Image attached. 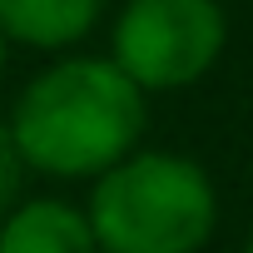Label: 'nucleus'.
<instances>
[{"instance_id":"obj_1","label":"nucleus","mask_w":253,"mask_h":253,"mask_svg":"<svg viewBox=\"0 0 253 253\" xmlns=\"http://www.w3.org/2000/svg\"><path fill=\"white\" fill-rule=\"evenodd\" d=\"M20 164L45 179H99L134 154L149 124V94L109 55H60L10 104Z\"/></svg>"},{"instance_id":"obj_2","label":"nucleus","mask_w":253,"mask_h":253,"mask_svg":"<svg viewBox=\"0 0 253 253\" xmlns=\"http://www.w3.org/2000/svg\"><path fill=\"white\" fill-rule=\"evenodd\" d=\"M84 218L99 253H199L218 228V189L189 154L134 149L89 179Z\"/></svg>"},{"instance_id":"obj_3","label":"nucleus","mask_w":253,"mask_h":253,"mask_svg":"<svg viewBox=\"0 0 253 253\" xmlns=\"http://www.w3.org/2000/svg\"><path fill=\"white\" fill-rule=\"evenodd\" d=\"M228 50V15L218 0H124L109 60L144 94H174L199 84Z\"/></svg>"},{"instance_id":"obj_4","label":"nucleus","mask_w":253,"mask_h":253,"mask_svg":"<svg viewBox=\"0 0 253 253\" xmlns=\"http://www.w3.org/2000/svg\"><path fill=\"white\" fill-rule=\"evenodd\" d=\"M0 253H99V243L80 204L40 194L0 218Z\"/></svg>"},{"instance_id":"obj_5","label":"nucleus","mask_w":253,"mask_h":253,"mask_svg":"<svg viewBox=\"0 0 253 253\" xmlns=\"http://www.w3.org/2000/svg\"><path fill=\"white\" fill-rule=\"evenodd\" d=\"M109 0H0V30L25 50H70L94 35Z\"/></svg>"},{"instance_id":"obj_6","label":"nucleus","mask_w":253,"mask_h":253,"mask_svg":"<svg viewBox=\"0 0 253 253\" xmlns=\"http://www.w3.org/2000/svg\"><path fill=\"white\" fill-rule=\"evenodd\" d=\"M20 179H25L20 149H15V139H10V124L0 119V218L20 204Z\"/></svg>"},{"instance_id":"obj_7","label":"nucleus","mask_w":253,"mask_h":253,"mask_svg":"<svg viewBox=\"0 0 253 253\" xmlns=\"http://www.w3.org/2000/svg\"><path fill=\"white\" fill-rule=\"evenodd\" d=\"M5 55H10V40H5V30H0V70H5Z\"/></svg>"},{"instance_id":"obj_8","label":"nucleus","mask_w":253,"mask_h":253,"mask_svg":"<svg viewBox=\"0 0 253 253\" xmlns=\"http://www.w3.org/2000/svg\"><path fill=\"white\" fill-rule=\"evenodd\" d=\"M243 253H253V228H248V238H243Z\"/></svg>"}]
</instances>
